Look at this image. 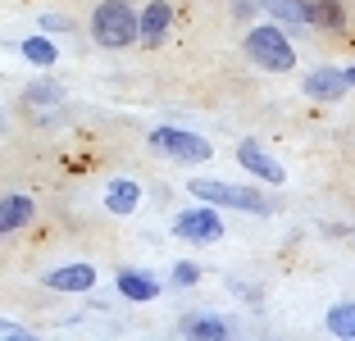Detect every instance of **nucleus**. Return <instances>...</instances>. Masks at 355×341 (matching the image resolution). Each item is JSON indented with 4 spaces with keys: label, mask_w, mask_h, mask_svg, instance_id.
I'll return each mask as SVG.
<instances>
[{
    "label": "nucleus",
    "mask_w": 355,
    "mask_h": 341,
    "mask_svg": "<svg viewBox=\"0 0 355 341\" xmlns=\"http://www.w3.org/2000/svg\"><path fill=\"white\" fill-rule=\"evenodd\" d=\"M228 5H232V14H237L241 23H255L264 14V0H228Z\"/></svg>",
    "instance_id": "21"
},
{
    "label": "nucleus",
    "mask_w": 355,
    "mask_h": 341,
    "mask_svg": "<svg viewBox=\"0 0 355 341\" xmlns=\"http://www.w3.org/2000/svg\"><path fill=\"white\" fill-rule=\"evenodd\" d=\"M32 218H37V200H32L28 191H10V196H0V237L23 232Z\"/></svg>",
    "instance_id": "14"
},
{
    "label": "nucleus",
    "mask_w": 355,
    "mask_h": 341,
    "mask_svg": "<svg viewBox=\"0 0 355 341\" xmlns=\"http://www.w3.org/2000/svg\"><path fill=\"white\" fill-rule=\"evenodd\" d=\"M324 328L333 332V337H342V341H355V300H337V305H328Z\"/></svg>",
    "instance_id": "17"
},
{
    "label": "nucleus",
    "mask_w": 355,
    "mask_h": 341,
    "mask_svg": "<svg viewBox=\"0 0 355 341\" xmlns=\"http://www.w3.org/2000/svg\"><path fill=\"white\" fill-rule=\"evenodd\" d=\"M23 100H28V105H60L64 100V87L55 82V78H37V82H28Z\"/></svg>",
    "instance_id": "18"
},
{
    "label": "nucleus",
    "mask_w": 355,
    "mask_h": 341,
    "mask_svg": "<svg viewBox=\"0 0 355 341\" xmlns=\"http://www.w3.org/2000/svg\"><path fill=\"white\" fill-rule=\"evenodd\" d=\"M19 55L32 64V69H55V64H60V46H55V37H46V32L23 37V42H19Z\"/></svg>",
    "instance_id": "15"
},
{
    "label": "nucleus",
    "mask_w": 355,
    "mask_h": 341,
    "mask_svg": "<svg viewBox=\"0 0 355 341\" xmlns=\"http://www.w3.org/2000/svg\"><path fill=\"white\" fill-rule=\"evenodd\" d=\"M114 291L123 300H132V305H150V300L164 296V282H159L150 269H132V264H123V269L114 273Z\"/></svg>",
    "instance_id": "10"
},
{
    "label": "nucleus",
    "mask_w": 355,
    "mask_h": 341,
    "mask_svg": "<svg viewBox=\"0 0 355 341\" xmlns=\"http://www.w3.org/2000/svg\"><path fill=\"white\" fill-rule=\"evenodd\" d=\"M191 200H205L214 209H241V214H269V196L255 191V186H241V182H223V177H191L187 182Z\"/></svg>",
    "instance_id": "3"
},
{
    "label": "nucleus",
    "mask_w": 355,
    "mask_h": 341,
    "mask_svg": "<svg viewBox=\"0 0 355 341\" xmlns=\"http://www.w3.org/2000/svg\"><path fill=\"white\" fill-rule=\"evenodd\" d=\"M141 200H146V186L137 182V177H110V182H105V200H101V205L110 209L114 218H128V214L141 209Z\"/></svg>",
    "instance_id": "11"
},
{
    "label": "nucleus",
    "mask_w": 355,
    "mask_h": 341,
    "mask_svg": "<svg viewBox=\"0 0 355 341\" xmlns=\"http://www.w3.org/2000/svg\"><path fill=\"white\" fill-rule=\"evenodd\" d=\"M10 132V119H5V110H0V137Z\"/></svg>",
    "instance_id": "24"
},
{
    "label": "nucleus",
    "mask_w": 355,
    "mask_h": 341,
    "mask_svg": "<svg viewBox=\"0 0 355 341\" xmlns=\"http://www.w3.org/2000/svg\"><path fill=\"white\" fill-rule=\"evenodd\" d=\"M46 291H64V296H92L101 287V269L87 264V259H73V264H55V269L42 273Z\"/></svg>",
    "instance_id": "6"
},
{
    "label": "nucleus",
    "mask_w": 355,
    "mask_h": 341,
    "mask_svg": "<svg viewBox=\"0 0 355 341\" xmlns=\"http://www.w3.org/2000/svg\"><path fill=\"white\" fill-rule=\"evenodd\" d=\"M264 14H269V19L278 23L282 32H310V28H305L301 0H264Z\"/></svg>",
    "instance_id": "16"
},
{
    "label": "nucleus",
    "mask_w": 355,
    "mask_h": 341,
    "mask_svg": "<svg viewBox=\"0 0 355 341\" xmlns=\"http://www.w3.org/2000/svg\"><path fill=\"white\" fill-rule=\"evenodd\" d=\"M200 278H205V269H200L196 259H178V264H173V273H168V282H173L178 291H191Z\"/></svg>",
    "instance_id": "19"
},
{
    "label": "nucleus",
    "mask_w": 355,
    "mask_h": 341,
    "mask_svg": "<svg viewBox=\"0 0 355 341\" xmlns=\"http://www.w3.org/2000/svg\"><path fill=\"white\" fill-rule=\"evenodd\" d=\"M0 337H10V341H32V328H28V323H10V319H0Z\"/></svg>",
    "instance_id": "22"
},
{
    "label": "nucleus",
    "mask_w": 355,
    "mask_h": 341,
    "mask_svg": "<svg viewBox=\"0 0 355 341\" xmlns=\"http://www.w3.org/2000/svg\"><path fill=\"white\" fill-rule=\"evenodd\" d=\"M173 23H178V10L168 0H146V5L137 10V42L141 46H164Z\"/></svg>",
    "instance_id": "7"
},
{
    "label": "nucleus",
    "mask_w": 355,
    "mask_h": 341,
    "mask_svg": "<svg viewBox=\"0 0 355 341\" xmlns=\"http://www.w3.org/2000/svg\"><path fill=\"white\" fill-rule=\"evenodd\" d=\"M168 232H173L178 241H187V246H214V241L228 237V223H223V214L214 205L196 200V205H182V209H178L173 223H168Z\"/></svg>",
    "instance_id": "5"
},
{
    "label": "nucleus",
    "mask_w": 355,
    "mask_h": 341,
    "mask_svg": "<svg viewBox=\"0 0 355 341\" xmlns=\"http://www.w3.org/2000/svg\"><path fill=\"white\" fill-rule=\"evenodd\" d=\"M241 51H246V60H251L255 69H264V73H292V69H296L292 32H282L273 19L246 28V37H241Z\"/></svg>",
    "instance_id": "1"
},
{
    "label": "nucleus",
    "mask_w": 355,
    "mask_h": 341,
    "mask_svg": "<svg viewBox=\"0 0 355 341\" xmlns=\"http://www.w3.org/2000/svg\"><path fill=\"white\" fill-rule=\"evenodd\" d=\"M237 164L246 168L255 182H264V186H282V182H287V168H282L260 141H251V137H246V141H237Z\"/></svg>",
    "instance_id": "9"
},
{
    "label": "nucleus",
    "mask_w": 355,
    "mask_h": 341,
    "mask_svg": "<svg viewBox=\"0 0 355 341\" xmlns=\"http://www.w3.org/2000/svg\"><path fill=\"white\" fill-rule=\"evenodd\" d=\"M301 96H310L314 105H337L351 96V87H346L342 69H333V64H319V69H310L301 78Z\"/></svg>",
    "instance_id": "8"
},
{
    "label": "nucleus",
    "mask_w": 355,
    "mask_h": 341,
    "mask_svg": "<svg viewBox=\"0 0 355 341\" xmlns=\"http://www.w3.org/2000/svg\"><path fill=\"white\" fill-rule=\"evenodd\" d=\"M37 32H46V37H69V32H73V19H69V14H42V19H37Z\"/></svg>",
    "instance_id": "20"
},
{
    "label": "nucleus",
    "mask_w": 355,
    "mask_h": 341,
    "mask_svg": "<svg viewBox=\"0 0 355 341\" xmlns=\"http://www.w3.org/2000/svg\"><path fill=\"white\" fill-rule=\"evenodd\" d=\"M305 10V28H319V32H346L351 28V14H346V0H301Z\"/></svg>",
    "instance_id": "12"
},
{
    "label": "nucleus",
    "mask_w": 355,
    "mask_h": 341,
    "mask_svg": "<svg viewBox=\"0 0 355 341\" xmlns=\"http://www.w3.org/2000/svg\"><path fill=\"white\" fill-rule=\"evenodd\" d=\"M342 78H346V87H355V64H346V69H342Z\"/></svg>",
    "instance_id": "23"
},
{
    "label": "nucleus",
    "mask_w": 355,
    "mask_h": 341,
    "mask_svg": "<svg viewBox=\"0 0 355 341\" xmlns=\"http://www.w3.org/2000/svg\"><path fill=\"white\" fill-rule=\"evenodd\" d=\"M178 337H187V341H223V337H232V328L219 319V314H209V310H187L182 319H178Z\"/></svg>",
    "instance_id": "13"
},
{
    "label": "nucleus",
    "mask_w": 355,
    "mask_h": 341,
    "mask_svg": "<svg viewBox=\"0 0 355 341\" xmlns=\"http://www.w3.org/2000/svg\"><path fill=\"white\" fill-rule=\"evenodd\" d=\"M146 146L155 150L159 159H173V164H209V159H214L209 137L191 132V128H173V123L150 128V132H146Z\"/></svg>",
    "instance_id": "4"
},
{
    "label": "nucleus",
    "mask_w": 355,
    "mask_h": 341,
    "mask_svg": "<svg viewBox=\"0 0 355 341\" xmlns=\"http://www.w3.org/2000/svg\"><path fill=\"white\" fill-rule=\"evenodd\" d=\"M87 32L101 51H128L137 42V5L132 0H96Z\"/></svg>",
    "instance_id": "2"
}]
</instances>
